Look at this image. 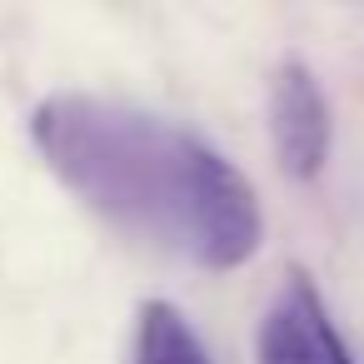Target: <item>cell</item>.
Returning a JSON list of instances; mask_svg holds the SVG:
<instances>
[{
  "label": "cell",
  "instance_id": "2",
  "mask_svg": "<svg viewBox=\"0 0 364 364\" xmlns=\"http://www.w3.org/2000/svg\"><path fill=\"white\" fill-rule=\"evenodd\" d=\"M259 200L250 190V180L215 155L210 145L195 150V170H190V255L205 269H235L259 250Z\"/></svg>",
  "mask_w": 364,
  "mask_h": 364
},
{
  "label": "cell",
  "instance_id": "5",
  "mask_svg": "<svg viewBox=\"0 0 364 364\" xmlns=\"http://www.w3.org/2000/svg\"><path fill=\"white\" fill-rule=\"evenodd\" d=\"M130 364H210V354L170 299H145L135 314Z\"/></svg>",
  "mask_w": 364,
  "mask_h": 364
},
{
  "label": "cell",
  "instance_id": "1",
  "mask_svg": "<svg viewBox=\"0 0 364 364\" xmlns=\"http://www.w3.org/2000/svg\"><path fill=\"white\" fill-rule=\"evenodd\" d=\"M46 165L115 230L145 245H190V170L200 140L115 100L50 95L31 115Z\"/></svg>",
  "mask_w": 364,
  "mask_h": 364
},
{
  "label": "cell",
  "instance_id": "4",
  "mask_svg": "<svg viewBox=\"0 0 364 364\" xmlns=\"http://www.w3.org/2000/svg\"><path fill=\"white\" fill-rule=\"evenodd\" d=\"M269 135L289 180H314L329 155V105L304 60H279L269 80Z\"/></svg>",
  "mask_w": 364,
  "mask_h": 364
},
{
  "label": "cell",
  "instance_id": "3",
  "mask_svg": "<svg viewBox=\"0 0 364 364\" xmlns=\"http://www.w3.org/2000/svg\"><path fill=\"white\" fill-rule=\"evenodd\" d=\"M259 364H354L304 269H284L259 319Z\"/></svg>",
  "mask_w": 364,
  "mask_h": 364
}]
</instances>
